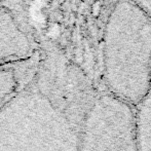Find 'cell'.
Returning <instances> with one entry per match:
<instances>
[{
  "instance_id": "1",
  "label": "cell",
  "mask_w": 151,
  "mask_h": 151,
  "mask_svg": "<svg viewBox=\"0 0 151 151\" xmlns=\"http://www.w3.org/2000/svg\"><path fill=\"white\" fill-rule=\"evenodd\" d=\"M107 93L136 107L151 90V18L133 0H117L104 34Z\"/></svg>"
},
{
  "instance_id": "2",
  "label": "cell",
  "mask_w": 151,
  "mask_h": 151,
  "mask_svg": "<svg viewBox=\"0 0 151 151\" xmlns=\"http://www.w3.org/2000/svg\"><path fill=\"white\" fill-rule=\"evenodd\" d=\"M80 151H138L135 107L107 91L98 93L82 123Z\"/></svg>"
},
{
  "instance_id": "3",
  "label": "cell",
  "mask_w": 151,
  "mask_h": 151,
  "mask_svg": "<svg viewBox=\"0 0 151 151\" xmlns=\"http://www.w3.org/2000/svg\"><path fill=\"white\" fill-rule=\"evenodd\" d=\"M135 110L138 151H151V90Z\"/></svg>"
},
{
  "instance_id": "4",
  "label": "cell",
  "mask_w": 151,
  "mask_h": 151,
  "mask_svg": "<svg viewBox=\"0 0 151 151\" xmlns=\"http://www.w3.org/2000/svg\"><path fill=\"white\" fill-rule=\"evenodd\" d=\"M42 8V1L41 0H34L32 6L30 8V16L36 24L42 25L44 23V17L41 12Z\"/></svg>"
},
{
  "instance_id": "5",
  "label": "cell",
  "mask_w": 151,
  "mask_h": 151,
  "mask_svg": "<svg viewBox=\"0 0 151 151\" xmlns=\"http://www.w3.org/2000/svg\"><path fill=\"white\" fill-rule=\"evenodd\" d=\"M133 1L151 18V0H133Z\"/></svg>"
}]
</instances>
